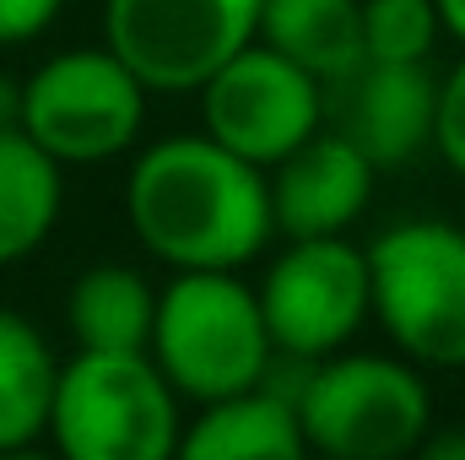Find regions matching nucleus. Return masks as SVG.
Returning <instances> with one entry per match:
<instances>
[{"mask_svg": "<svg viewBox=\"0 0 465 460\" xmlns=\"http://www.w3.org/2000/svg\"><path fill=\"white\" fill-rule=\"evenodd\" d=\"M135 244L173 271H243L276 233L271 174L217 135H163L124 174Z\"/></svg>", "mask_w": 465, "mask_h": 460, "instance_id": "1", "label": "nucleus"}, {"mask_svg": "<svg viewBox=\"0 0 465 460\" xmlns=\"http://www.w3.org/2000/svg\"><path fill=\"white\" fill-rule=\"evenodd\" d=\"M184 412L152 352L76 346L54 374L49 445L65 460H168L179 455Z\"/></svg>", "mask_w": 465, "mask_h": 460, "instance_id": "2", "label": "nucleus"}, {"mask_svg": "<svg viewBox=\"0 0 465 460\" xmlns=\"http://www.w3.org/2000/svg\"><path fill=\"white\" fill-rule=\"evenodd\" d=\"M146 352L195 406L260 385L276 363L260 293L238 271H173V282L157 287Z\"/></svg>", "mask_w": 465, "mask_h": 460, "instance_id": "3", "label": "nucleus"}, {"mask_svg": "<svg viewBox=\"0 0 465 460\" xmlns=\"http://www.w3.org/2000/svg\"><path fill=\"white\" fill-rule=\"evenodd\" d=\"M298 423L309 450L331 460H401L433 434V390L422 363L384 352H331L298 379Z\"/></svg>", "mask_w": 465, "mask_h": 460, "instance_id": "4", "label": "nucleus"}, {"mask_svg": "<svg viewBox=\"0 0 465 460\" xmlns=\"http://www.w3.org/2000/svg\"><path fill=\"white\" fill-rule=\"evenodd\" d=\"M373 320L422 368H465V228L395 223L368 244Z\"/></svg>", "mask_w": 465, "mask_h": 460, "instance_id": "5", "label": "nucleus"}, {"mask_svg": "<svg viewBox=\"0 0 465 460\" xmlns=\"http://www.w3.org/2000/svg\"><path fill=\"white\" fill-rule=\"evenodd\" d=\"M146 125V82L109 44L60 49L22 82V130L65 168L124 157Z\"/></svg>", "mask_w": 465, "mask_h": 460, "instance_id": "6", "label": "nucleus"}, {"mask_svg": "<svg viewBox=\"0 0 465 460\" xmlns=\"http://www.w3.org/2000/svg\"><path fill=\"white\" fill-rule=\"evenodd\" d=\"M276 357L320 363L373 320V271L368 249L347 244V233L287 238V249L254 282Z\"/></svg>", "mask_w": 465, "mask_h": 460, "instance_id": "7", "label": "nucleus"}, {"mask_svg": "<svg viewBox=\"0 0 465 460\" xmlns=\"http://www.w3.org/2000/svg\"><path fill=\"white\" fill-rule=\"evenodd\" d=\"M265 0H104V44L146 93H201L260 38Z\"/></svg>", "mask_w": 465, "mask_h": 460, "instance_id": "8", "label": "nucleus"}, {"mask_svg": "<svg viewBox=\"0 0 465 460\" xmlns=\"http://www.w3.org/2000/svg\"><path fill=\"white\" fill-rule=\"evenodd\" d=\"M325 93L331 87L314 71L254 38L201 87V130L232 146L238 157L276 168L314 130H325Z\"/></svg>", "mask_w": 465, "mask_h": 460, "instance_id": "9", "label": "nucleus"}, {"mask_svg": "<svg viewBox=\"0 0 465 460\" xmlns=\"http://www.w3.org/2000/svg\"><path fill=\"white\" fill-rule=\"evenodd\" d=\"M341 93V135H351L368 163L406 168L422 146H433L439 125V76L428 60H362L351 76L336 82Z\"/></svg>", "mask_w": 465, "mask_h": 460, "instance_id": "10", "label": "nucleus"}, {"mask_svg": "<svg viewBox=\"0 0 465 460\" xmlns=\"http://www.w3.org/2000/svg\"><path fill=\"white\" fill-rule=\"evenodd\" d=\"M265 174H271L276 233H287V238L347 233L368 212L373 179H379V168L368 163V152L351 135H341V130H314L298 152H287Z\"/></svg>", "mask_w": 465, "mask_h": 460, "instance_id": "11", "label": "nucleus"}, {"mask_svg": "<svg viewBox=\"0 0 465 460\" xmlns=\"http://www.w3.org/2000/svg\"><path fill=\"white\" fill-rule=\"evenodd\" d=\"M303 450L309 439L298 423V401L271 379L201 401L179 439L184 460H298Z\"/></svg>", "mask_w": 465, "mask_h": 460, "instance_id": "12", "label": "nucleus"}, {"mask_svg": "<svg viewBox=\"0 0 465 460\" xmlns=\"http://www.w3.org/2000/svg\"><path fill=\"white\" fill-rule=\"evenodd\" d=\"M65 206V163L49 157L22 125H0V265L49 244Z\"/></svg>", "mask_w": 465, "mask_h": 460, "instance_id": "13", "label": "nucleus"}, {"mask_svg": "<svg viewBox=\"0 0 465 460\" xmlns=\"http://www.w3.org/2000/svg\"><path fill=\"white\" fill-rule=\"evenodd\" d=\"M260 38L314 71L325 87L351 76L362 49V0H265L260 5Z\"/></svg>", "mask_w": 465, "mask_h": 460, "instance_id": "14", "label": "nucleus"}, {"mask_svg": "<svg viewBox=\"0 0 465 460\" xmlns=\"http://www.w3.org/2000/svg\"><path fill=\"white\" fill-rule=\"evenodd\" d=\"M157 320V287L130 265H87L65 293V331L76 346L98 352H146Z\"/></svg>", "mask_w": 465, "mask_h": 460, "instance_id": "15", "label": "nucleus"}, {"mask_svg": "<svg viewBox=\"0 0 465 460\" xmlns=\"http://www.w3.org/2000/svg\"><path fill=\"white\" fill-rule=\"evenodd\" d=\"M54 352L22 320L0 304V455H16L38 439H49V401H54Z\"/></svg>", "mask_w": 465, "mask_h": 460, "instance_id": "16", "label": "nucleus"}, {"mask_svg": "<svg viewBox=\"0 0 465 460\" xmlns=\"http://www.w3.org/2000/svg\"><path fill=\"white\" fill-rule=\"evenodd\" d=\"M444 38L433 0H362V49L368 60H428Z\"/></svg>", "mask_w": 465, "mask_h": 460, "instance_id": "17", "label": "nucleus"}, {"mask_svg": "<svg viewBox=\"0 0 465 460\" xmlns=\"http://www.w3.org/2000/svg\"><path fill=\"white\" fill-rule=\"evenodd\" d=\"M433 152L465 179V49L450 76H439V125H433Z\"/></svg>", "mask_w": 465, "mask_h": 460, "instance_id": "18", "label": "nucleus"}, {"mask_svg": "<svg viewBox=\"0 0 465 460\" xmlns=\"http://www.w3.org/2000/svg\"><path fill=\"white\" fill-rule=\"evenodd\" d=\"M65 0H0V49H16V44H33L38 33L54 27Z\"/></svg>", "mask_w": 465, "mask_h": 460, "instance_id": "19", "label": "nucleus"}, {"mask_svg": "<svg viewBox=\"0 0 465 460\" xmlns=\"http://www.w3.org/2000/svg\"><path fill=\"white\" fill-rule=\"evenodd\" d=\"M439 5V22H444V38H455L465 49V0H433Z\"/></svg>", "mask_w": 465, "mask_h": 460, "instance_id": "20", "label": "nucleus"}, {"mask_svg": "<svg viewBox=\"0 0 465 460\" xmlns=\"http://www.w3.org/2000/svg\"><path fill=\"white\" fill-rule=\"evenodd\" d=\"M422 455L428 460H465V439L460 434H444V439L428 434V439H422Z\"/></svg>", "mask_w": 465, "mask_h": 460, "instance_id": "21", "label": "nucleus"}, {"mask_svg": "<svg viewBox=\"0 0 465 460\" xmlns=\"http://www.w3.org/2000/svg\"><path fill=\"white\" fill-rule=\"evenodd\" d=\"M0 125H22V82H0Z\"/></svg>", "mask_w": 465, "mask_h": 460, "instance_id": "22", "label": "nucleus"}]
</instances>
